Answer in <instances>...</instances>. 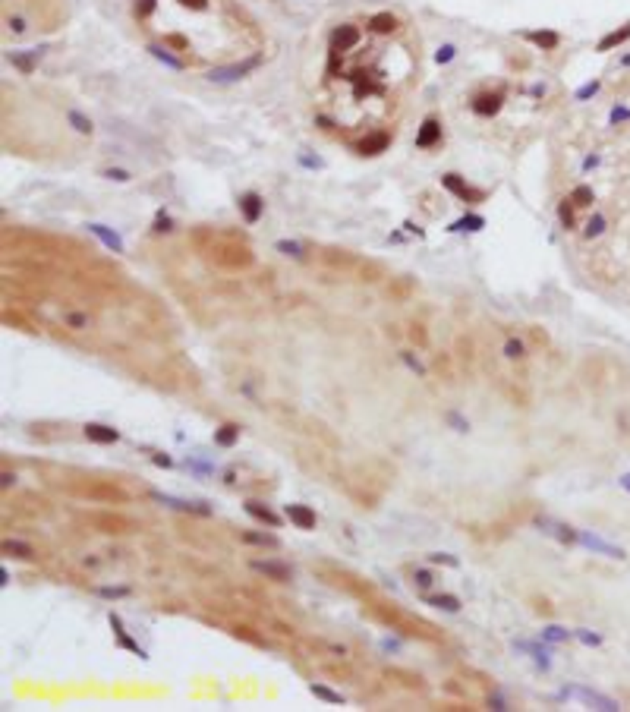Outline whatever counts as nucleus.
Instances as JSON below:
<instances>
[{"label":"nucleus","instance_id":"423d86ee","mask_svg":"<svg viewBox=\"0 0 630 712\" xmlns=\"http://www.w3.org/2000/svg\"><path fill=\"white\" fill-rule=\"evenodd\" d=\"M441 183H445L454 195H460L464 202H483V193H479V189H470L464 180L457 177V174H447V177H441Z\"/></svg>","mask_w":630,"mask_h":712},{"label":"nucleus","instance_id":"c756f323","mask_svg":"<svg viewBox=\"0 0 630 712\" xmlns=\"http://www.w3.org/2000/svg\"><path fill=\"white\" fill-rule=\"evenodd\" d=\"M504 356H511V359H520V356H523V344H520V341H514V337H511V341L504 344Z\"/></svg>","mask_w":630,"mask_h":712},{"label":"nucleus","instance_id":"1a4fd4ad","mask_svg":"<svg viewBox=\"0 0 630 712\" xmlns=\"http://www.w3.org/2000/svg\"><path fill=\"white\" fill-rule=\"evenodd\" d=\"M252 571H258V574H265V577H271V580H290V567L287 564H281V561H252Z\"/></svg>","mask_w":630,"mask_h":712},{"label":"nucleus","instance_id":"473e14b6","mask_svg":"<svg viewBox=\"0 0 630 712\" xmlns=\"http://www.w3.org/2000/svg\"><path fill=\"white\" fill-rule=\"evenodd\" d=\"M92 231H95V233H98V237H101V240H105V243H107V246H114V250H117V246H120V243H117V237H114V233H107V231H105V227H98V224H95V227H92Z\"/></svg>","mask_w":630,"mask_h":712},{"label":"nucleus","instance_id":"f3484780","mask_svg":"<svg viewBox=\"0 0 630 712\" xmlns=\"http://www.w3.org/2000/svg\"><path fill=\"white\" fill-rule=\"evenodd\" d=\"M564 694H574V697H580L583 703H589V706H596V709H615V703L602 700L599 694H589V690H583V687H570V690H564Z\"/></svg>","mask_w":630,"mask_h":712},{"label":"nucleus","instance_id":"2f4dec72","mask_svg":"<svg viewBox=\"0 0 630 712\" xmlns=\"http://www.w3.org/2000/svg\"><path fill=\"white\" fill-rule=\"evenodd\" d=\"M447 422H451V426L457 429V432H466V429H470V422H466L460 413H447Z\"/></svg>","mask_w":630,"mask_h":712},{"label":"nucleus","instance_id":"cd10ccee","mask_svg":"<svg viewBox=\"0 0 630 712\" xmlns=\"http://www.w3.org/2000/svg\"><path fill=\"white\" fill-rule=\"evenodd\" d=\"M570 199H574L577 205H589V202H593V189H589V186H577Z\"/></svg>","mask_w":630,"mask_h":712},{"label":"nucleus","instance_id":"9d476101","mask_svg":"<svg viewBox=\"0 0 630 712\" xmlns=\"http://www.w3.org/2000/svg\"><path fill=\"white\" fill-rule=\"evenodd\" d=\"M398 16L394 13H375L372 19H369V29L375 32V35H391L394 29H398Z\"/></svg>","mask_w":630,"mask_h":712},{"label":"nucleus","instance_id":"ea45409f","mask_svg":"<svg viewBox=\"0 0 630 712\" xmlns=\"http://www.w3.org/2000/svg\"><path fill=\"white\" fill-rule=\"evenodd\" d=\"M277 250L290 252V256H300V246H296V243H277Z\"/></svg>","mask_w":630,"mask_h":712},{"label":"nucleus","instance_id":"dca6fc26","mask_svg":"<svg viewBox=\"0 0 630 712\" xmlns=\"http://www.w3.org/2000/svg\"><path fill=\"white\" fill-rule=\"evenodd\" d=\"M426 605H435L441 611H460V599L451 593H438V596H426Z\"/></svg>","mask_w":630,"mask_h":712},{"label":"nucleus","instance_id":"f8f14e48","mask_svg":"<svg viewBox=\"0 0 630 712\" xmlns=\"http://www.w3.org/2000/svg\"><path fill=\"white\" fill-rule=\"evenodd\" d=\"M246 514H249V517H256V520H262V524H268V526H281V517H277L271 507L258 505V501H246Z\"/></svg>","mask_w":630,"mask_h":712},{"label":"nucleus","instance_id":"72a5a7b5","mask_svg":"<svg viewBox=\"0 0 630 712\" xmlns=\"http://www.w3.org/2000/svg\"><path fill=\"white\" fill-rule=\"evenodd\" d=\"M413 580H416V586H432V574L422 571V567H419L416 574H413Z\"/></svg>","mask_w":630,"mask_h":712},{"label":"nucleus","instance_id":"f704fd0d","mask_svg":"<svg viewBox=\"0 0 630 712\" xmlns=\"http://www.w3.org/2000/svg\"><path fill=\"white\" fill-rule=\"evenodd\" d=\"M404 363H407V365H410V369H413V372H416V375H426V369H422V363H419V359H413L410 354H404Z\"/></svg>","mask_w":630,"mask_h":712},{"label":"nucleus","instance_id":"20e7f679","mask_svg":"<svg viewBox=\"0 0 630 712\" xmlns=\"http://www.w3.org/2000/svg\"><path fill=\"white\" fill-rule=\"evenodd\" d=\"M514 649H517V652H530V656H532V662H536V668H542V671H549V668H551L549 649H545L542 643H532V640H517V643H514Z\"/></svg>","mask_w":630,"mask_h":712},{"label":"nucleus","instance_id":"0eeeda50","mask_svg":"<svg viewBox=\"0 0 630 712\" xmlns=\"http://www.w3.org/2000/svg\"><path fill=\"white\" fill-rule=\"evenodd\" d=\"M86 439L95 441V445H114V441H120V432L110 426H101V422H88L86 426Z\"/></svg>","mask_w":630,"mask_h":712},{"label":"nucleus","instance_id":"393cba45","mask_svg":"<svg viewBox=\"0 0 630 712\" xmlns=\"http://www.w3.org/2000/svg\"><path fill=\"white\" fill-rule=\"evenodd\" d=\"M530 41L542 44V48H555V44H558V35H555V32H532Z\"/></svg>","mask_w":630,"mask_h":712},{"label":"nucleus","instance_id":"f03ea898","mask_svg":"<svg viewBox=\"0 0 630 712\" xmlns=\"http://www.w3.org/2000/svg\"><path fill=\"white\" fill-rule=\"evenodd\" d=\"M284 514H287V520L296 526V530H315V511L306 505H287L284 507Z\"/></svg>","mask_w":630,"mask_h":712},{"label":"nucleus","instance_id":"9b49d317","mask_svg":"<svg viewBox=\"0 0 630 712\" xmlns=\"http://www.w3.org/2000/svg\"><path fill=\"white\" fill-rule=\"evenodd\" d=\"M438 139H441V123L438 120H426V123H422V129H419V136H416V145L419 148H432Z\"/></svg>","mask_w":630,"mask_h":712},{"label":"nucleus","instance_id":"c9c22d12","mask_svg":"<svg viewBox=\"0 0 630 712\" xmlns=\"http://www.w3.org/2000/svg\"><path fill=\"white\" fill-rule=\"evenodd\" d=\"M577 637H580L586 646H599V637H596V633H589V630H577Z\"/></svg>","mask_w":630,"mask_h":712},{"label":"nucleus","instance_id":"a211bd4d","mask_svg":"<svg viewBox=\"0 0 630 712\" xmlns=\"http://www.w3.org/2000/svg\"><path fill=\"white\" fill-rule=\"evenodd\" d=\"M4 552L13 555V558H25V561L35 558V552H32L29 542H19V539H6V542H4Z\"/></svg>","mask_w":630,"mask_h":712},{"label":"nucleus","instance_id":"f257e3e1","mask_svg":"<svg viewBox=\"0 0 630 712\" xmlns=\"http://www.w3.org/2000/svg\"><path fill=\"white\" fill-rule=\"evenodd\" d=\"M155 501H161V505L167 507H177V511H190V514H202V517H209L211 507L202 505V501H186V498H173V495H164V492H152Z\"/></svg>","mask_w":630,"mask_h":712},{"label":"nucleus","instance_id":"4468645a","mask_svg":"<svg viewBox=\"0 0 630 712\" xmlns=\"http://www.w3.org/2000/svg\"><path fill=\"white\" fill-rule=\"evenodd\" d=\"M239 439V426H233V422H224L221 429H214V445L218 448H233Z\"/></svg>","mask_w":630,"mask_h":712},{"label":"nucleus","instance_id":"7c9ffc66","mask_svg":"<svg viewBox=\"0 0 630 712\" xmlns=\"http://www.w3.org/2000/svg\"><path fill=\"white\" fill-rule=\"evenodd\" d=\"M428 561H432V564H447V567H457V564H460V561L454 558V555H441V552L428 555Z\"/></svg>","mask_w":630,"mask_h":712},{"label":"nucleus","instance_id":"7ed1b4c3","mask_svg":"<svg viewBox=\"0 0 630 712\" xmlns=\"http://www.w3.org/2000/svg\"><path fill=\"white\" fill-rule=\"evenodd\" d=\"M536 526L542 530L545 536H555L558 542H564V545H570V542H577L580 536H577L570 526H564V524H558V520H549V517H536Z\"/></svg>","mask_w":630,"mask_h":712},{"label":"nucleus","instance_id":"4be33fe9","mask_svg":"<svg viewBox=\"0 0 630 712\" xmlns=\"http://www.w3.org/2000/svg\"><path fill=\"white\" fill-rule=\"evenodd\" d=\"M624 38H630V25H624L621 32H612L608 38H602V44H599V51H608V48H615V44H621Z\"/></svg>","mask_w":630,"mask_h":712},{"label":"nucleus","instance_id":"a878e982","mask_svg":"<svg viewBox=\"0 0 630 712\" xmlns=\"http://www.w3.org/2000/svg\"><path fill=\"white\" fill-rule=\"evenodd\" d=\"M67 120L73 123V129H76V133H92V123H88V120H86V117H82V114H76V110H70V114H67Z\"/></svg>","mask_w":630,"mask_h":712},{"label":"nucleus","instance_id":"2eb2a0df","mask_svg":"<svg viewBox=\"0 0 630 712\" xmlns=\"http://www.w3.org/2000/svg\"><path fill=\"white\" fill-rule=\"evenodd\" d=\"M498 108H501V98H498V95H483V98H476V101H473V110H476L479 117L498 114Z\"/></svg>","mask_w":630,"mask_h":712},{"label":"nucleus","instance_id":"ddd939ff","mask_svg":"<svg viewBox=\"0 0 630 712\" xmlns=\"http://www.w3.org/2000/svg\"><path fill=\"white\" fill-rule=\"evenodd\" d=\"M388 142H391V136L388 133H372V136H366V139L360 142V152L362 155H379V152H385L388 148Z\"/></svg>","mask_w":630,"mask_h":712},{"label":"nucleus","instance_id":"412c9836","mask_svg":"<svg viewBox=\"0 0 630 712\" xmlns=\"http://www.w3.org/2000/svg\"><path fill=\"white\" fill-rule=\"evenodd\" d=\"M570 637V630H564V627H558V624H549L542 630V640H549V643H561V640H567Z\"/></svg>","mask_w":630,"mask_h":712},{"label":"nucleus","instance_id":"39448f33","mask_svg":"<svg viewBox=\"0 0 630 712\" xmlns=\"http://www.w3.org/2000/svg\"><path fill=\"white\" fill-rule=\"evenodd\" d=\"M331 48L334 51L360 48V29H356V25H341V29H334V35H331Z\"/></svg>","mask_w":630,"mask_h":712},{"label":"nucleus","instance_id":"b1692460","mask_svg":"<svg viewBox=\"0 0 630 712\" xmlns=\"http://www.w3.org/2000/svg\"><path fill=\"white\" fill-rule=\"evenodd\" d=\"M98 596L101 599H126L129 586H98Z\"/></svg>","mask_w":630,"mask_h":712},{"label":"nucleus","instance_id":"5701e85b","mask_svg":"<svg viewBox=\"0 0 630 712\" xmlns=\"http://www.w3.org/2000/svg\"><path fill=\"white\" fill-rule=\"evenodd\" d=\"M63 322H67L73 331L88 328V316H86V312H67V316H63Z\"/></svg>","mask_w":630,"mask_h":712},{"label":"nucleus","instance_id":"c85d7f7f","mask_svg":"<svg viewBox=\"0 0 630 712\" xmlns=\"http://www.w3.org/2000/svg\"><path fill=\"white\" fill-rule=\"evenodd\" d=\"M117 640H120V646H123V649H129V652H136V656H139V659H145V652H142V646L136 643V640H129L126 633H120V637H117Z\"/></svg>","mask_w":630,"mask_h":712},{"label":"nucleus","instance_id":"aec40b11","mask_svg":"<svg viewBox=\"0 0 630 712\" xmlns=\"http://www.w3.org/2000/svg\"><path fill=\"white\" fill-rule=\"evenodd\" d=\"M243 539L246 542H252V545H262V548H277L281 542H277V536H271V533H243Z\"/></svg>","mask_w":630,"mask_h":712},{"label":"nucleus","instance_id":"e433bc0d","mask_svg":"<svg viewBox=\"0 0 630 712\" xmlns=\"http://www.w3.org/2000/svg\"><path fill=\"white\" fill-rule=\"evenodd\" d=\"M152 460H155V467H164V470H171V467H173V460H171L167 454H155Z\"/></svg>","mask_w":630,"mask_h":712},{"label":"nucleus","instance_id":"6e6552de","mask_svg":"<svg viewBox=\"0 0 630 712\" xmlns=\"http://www.w3.org/2000/svg\"><path fill=\"white\" fill-rule=\"evenodd\" d=\"M262 208H265V202L258 193H246L243 199H239V212H243L246 224H256V221L262 218Z\"/></svg>","mask_w":630,"mask_h":712},{"label":"nucleus","instance_id":"4c0bfd02","mask_svg":"<svg viewBox=\"0 0 630 712\" xmlns=\"http://www.w3.org/2000/svg\"><path fill=\"white\" fill-rule=\"evenodd\" d=\"M489 706H492V709H498V712L511 709V706H508V703H504V700H501V697H498V694H495V697H489Z\"/></svg>","mask_w":630,"mask_h":712},{"label":"nucleus","instance_id":"a19ab883","mask_svg":"<svg viewBox=\"0 0 630 712\" xmlns=\"http://www.w3.org/2000/svg\"><path fill=\"white\" fill-rule=\"evenodd\" d=\"M624 486H627V488H630V476H624Z\"/></svg>","mask_w":630,"mask_h":712},{"label":"nucleus","instance_id":"6ab92c4d","mask_svg":"<svg viewBox=\"0 0 630 712\" xmlns=\"http://www.w3.org/2000/svg\"><path fill=\"white\" fill-rule=\"evenodd\" d=\"M313 697H318V700H324V703H331V706H343V697L337 694V690H331V687H324V684H313Z\"/></svg>","mask_w":630,"mask_h":712},{"label":"nucleus","instance_id":"58836bf2","mask_svg":"<svg viewBox=\"0 0 630 712\" xmlns=\"http://www.w3.org/2000/svg\"><path fill=\"white\" fill-rule=\"evenodd\" d=\"M190 467H192V470H196V473H199V476H209V473H211V467H209V463H199V460H190Z\"/></svg>","mask_w":630,"mask_h":712},{"label":"nucleus","instance_id":"bb28decb","mask_svg":"<svg viewBox=\"0 0 630 712\" xmlns=\"http://www.w3.org/2000/svg\"><path fill=\"white\" fill-rule=\"evenodd\" d=\"M580 542H583V545H586V548H596V552H605V555H621V552H615V548H608L605 542H599V539H596V536H580Z\"/></svg>","mask_w":630,"mask_h":712}]
</instances>
